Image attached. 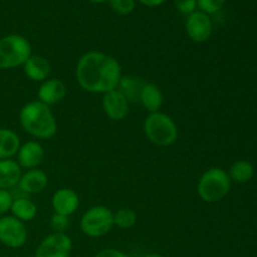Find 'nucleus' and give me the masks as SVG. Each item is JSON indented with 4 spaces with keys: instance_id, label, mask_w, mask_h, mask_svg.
I'll return each mask as SVG.
<instances>
[{
    "instance_id": "16",
    "label": "nucleus",
    "mask_w": 257,
    "mask_h": 257,
    "mask_svg": "<svg viewBox=\"0 0 257 257\" xmlns=\"http://www.w3.org/2000/svg\"><path fill=\"white\" fill-rule=\"evenodd\" d=\"M22 167L15 160H0V188L12 190L17 187L22 177Z\"/></svg>"
},
{
    "instance_id": "25",
    "label": "nucleus",
    "mask_w": 257,
    "mask_h": 257,
    "mask_svg": "<svg viewBox=\"0 0 257 257\" xmlns=\"http://www.w3.org/2000/svg\"><path fill=\"white\" fill-rule=\"evenodd\" d=\"M225 3L226 0H197V8H200L201 12L211 15L220 12Z\"/></svg>"
},
{
    "instance_id": "22",
    "label": "nucleus",
    "mask_w": 257,
    "mask_h": 257,
    "mask_svg": "<svg viewBox=\"0 0 257 257\" xmlns=\"http://www.w3.org/2000/svg\"><path fill=\"white\" fill-rule=\"evenodd\" d=\"M113 222L117 227L122 228V230H128L137 222V213L132 208H119L118 211L113 212Z\"/></svg>"
},
{
    "instance_id": "23",
    "label": "nucleus",
    "mask_w": 257,
    "mask_h": 257,
    "mask_svg": "<svg viewBox=\"0 0 257 257\" xmlns=\"http://www.w3.org/2000/svg\"><path fill=\"white\" fill-rule=\"evenodd\" d=\"M69 227H70V220L68 216L54 213V215L50 217V228L53 230V232L65 233Z\"/></svg>"
},
{
    "instance_id": "17",
    "label": "nucleus",
    "mask_w": 257,
    "mask_h": 257,
    "mask_svg": "<svg viewBox=\"0 0 257 257\" xmlns=\"http://www.w3.org/2000/svg\"><path fill=\"white\" fill-rule=\"evenodd\" d=\"M140 102L150 113L160 112L163 104V93L155 83H145L140 95Z\"/></svg>"
},
{
    "instance_id": "29",
    "label": "nucleus",
    "mask_w": 257,
    "mask_h": 257,
    "mask_svg": "<svg viewBox=\"0 0 257 257\" xmlns=\"http://www.w3.org/2000/svg\"><path fill=\"white\" fill-rule=\"evenodd\" d=\"M136 2L141 3V4L148 8H157L160 5H162L166 0H136Z\"/></svg>"
},
{
    "instance_id": "8",
    "label": "nucleus",
    "mask_w": 257,
    "mask_h": 257,
    "mask_svg": "<svg viewBox=\"0 0 257 257\" xmlns=\"http://www.w3.org/2000/svg\"><path fill=\"white\" fill-rule=\"evenodd\" d=\"M73 242L67 233H50L38 245L34 257H70Z\"/></svg>"
},
{
    "instance_id": "3",
    "label": "nucleus",
    "mask_w": 257,
    "mask_h": 257,
    "mask_svg": "<svg viewBox=\"0 0 257 257\" xmlns=\"http://www.w3.org/2000/svg\"><path fill=\"white\" fill-rule=\"evenodd\" d=\"M231 182L232 181L225 170L211 167L201 175L197 182V193L203 202H220L230 192Z\"/></svg>"
},
{
    "instance_id": "24",
    "label": "nucleus",
    "mask_w": 257,
    "mask_h": 257,
    "mask_svg": "<svg viewBox=\"0 0 257 257\" xmlns=\"http://www.w3.org/2000/svg\"><path fill=\"white\" fill-rule=\"evenodd\" d=\"M113 12L119 15H128L135 10L136 0H109Z\"/></svg>"
},
{
    "instance_id": "19",
    "label": "nucleus",
    "mask_w": 257,
    "mask_h": 257,
    "mask_svg": "<svg viewBox=\"0 0 257 257\" xmlns=\"http://www.w3.org/2000/svg\"><path fill=\"white\" fill-rule=\"evenodd\" d=\"M20 145L19 136L14 131L0 128V160H9L17 156Z\"/></svg>"
},
{
    "instance_id": "4",
    "label": "nucleus",
    "mask_w": 257,
    "mask_h": 257,
    "mask_svg": "<svg viewBox=\"0 0 257 257\" xmlns=\"http://www.w3.org/2000/svg\"><path fill=\"white\" fill-rule=\"evenodd\" d=\"M143 132L151 143L160 147L172 146L178 140L177 124L163 112L150 113L143 122Z\"/></svg>"
},
{
    "instance_id": "1",
    "label": "nucleus",
    "mask_w": 257,
    "mask_h": 257,
    "mask_svg": "<svg viewBox=\"0 0 257 257\" xmlns=\"http://www.w3.org/2000/svg\"><path fill=\"white\" fill-rule=\"evenodd\" d=\"M122 78V67L115 58L90 50L79 58L75 79L82 89L93 94H105L117 89Z\"/></svg>"
},
{
    "instance_id": "27",
    "label": "nucleus",
    "mask_w": 257,
    "mask_h": 257,
    "mask_svg": "<svg viewBox=\"0 0 257 257\" xmlns=\"http://www.w3.org/2000/svg\"><path fill=\"white\" fill-rule=\"evenodd\" d=\"M13 195L9 190H2L0 188V216L5 215L8 211H10L13 203Z\"/></svg>"
},
{
    "instance_id": "15",
    "label": "nucleus",
    "mask_w": 257,
    "mask_h": 257,
    "mask_svg": "<svg viewBox=\"0 0 257 257\" xmlns=\"http://www.w3.org/2000/svg\"><path fill=\"white\" fill-rule=\"evenodd\" d=\"M23 70H24V74L27 75L28 79L37 83H43L49 78L50 72H52V65H50L49 60L43 55L32 54L23 65Z\"/></svg>"
},
{
    "instance_id": "31",
    "label": "nucleus",
    "mask_w": 257,
    "mask_h": 257,
    "mask_svg": "<svg viewBox=\"0 0 257 257\" xmlns=\"http://www.w3.org/2000/svg\"><path fill=\"white\" fill-rule=\"evenodd\" d=\"M90 3H94V4H103L105 2H109V0H88Z\"/></svg>"
},
{
    "instance_id": "7",
    "label": "nucleus",
    "mask_w": 257,
    "mask_h": 257,
    "mask_svg": "<svg viewBox=\"0 0 257 257\" xmlns=\"http://www.w3.org/2000/svg\"><path fill=\"white\" fill-rule=\"evenodd\" d=\"M28 240L25 223L14 216L0 217V242L9 248H20Z\"/></svg>"
},
{
    "instance_id": "12",
    "label": "nucleus",
    "mask_w": 257,
    "mask_h": 257,
    "mask_svg": "<svg viewBox=\"0 0 257 257\" xmlns=\"http://www.w3.org/2000/svg\"><path fill=\"white\" fill-rule=\"evenodd\" d=\"M44 148L38 141H28L20 145L17 153V162L22 168L34 170L39 167V165L44 160Z\"/></svg>"
},
{
    "instance_id": "18",
    "label": "nucleus",
    "mask_w": 257,
    "mask_h": 257,
    "mask_svg": "<svg viewBox=\"0 0 257 257\" xmlns=\"http://www.w3.org/2000/svg\"><path fill=\"white\" fill-rule=\"evenodd\" d=\"M12 216L18 218L22 222H29L34 220L38 215V206L28 196L24 197H17L13 200L12 207H10Z\"/></svg>"
},
{
    "instance_id": "30",
    "label": "nucleus",
    "mask_w": 257,
    "mask_h": 257,
    "mask_svg": "<svg viewBox=\"0 0 257 257\" xmlns=\"http://www.w3.org/2000/svg\"><path fill=\"white\" fill-rule=\"evenodd\" d=\"M141 257H165V256L160 255V253H146V255H143Z\"/></svg>"
},
{
    "instance_id": "6",
    "label": "nucleus",
    "mask_w": 257,
    "mask_h": 257,
    "mask_svg": "<svg viewBox=\"0 0 257 257\" xmlns=\"http://www.w3.org/2000/svg\"><path fill=\"white\" fill-rule=\"evenodd\" d=\"M79 226L82 232L88 237H103L114 226L113 212L110 211V208L105 207V206H93L83 213V216L80 217Z\"/></svg>"
},
{
    "instance_id": "5",
    "label": "nucleus",
    "mask_w": 257,
    "mask_h": 257,
    "mask_svg": "<svg viewBox=\"0 0 257 257\" xmlns=\"http://www.w3.org/2000/svg\"><path fill=\"white\" fill-rule=\"evenodd\" d=\"M32 44L25 37L9 34L0 38V69L23 67L32 55Z\"/></svg>"
},
{
    "instance_id": "26",
    "label": "nucleus",
    "mask_w": 257,
    "mask_h": 257,
    "mask_svg": "<svg viewBox=\"0 0 257 257\" xmlns=\"http://www.w3.org/2000/svg\"><path fill=\"white\" fill-rule=\"evenodd\" d=\"M176 9L183 15H190L197 10V0H173Z\"/></svg>"
},
{
    "instance_id": "14",
    "label": "nucleus",
    "mask_w": 257,
    "mask_h": 257,
    "mask_svg": "<svg viewBox=\"0 0 257 257\" xmlns=\"http://www.w3.org/2000/svg\"><path fill=\"white\" fill-rule=\"evenodd\" d=\"M48 183H49V178L47 173L39 168H34V170H28L27 172L23 173L17 187L25 195L29 196L43 192L48 187Z\"/></svg>"
},
{
    "instance_id": "13",
    "label": "nucleus",
    "mask_w": 257,
    "mask_h": 257,
    "mask_svg": "<svg viewBox=\"0 0 257 257\" xmlns=\"http://www.w3.org/2000/svg\"><path fill=\"white\" fill-rule=\"evenodd\" d=\"M67 85L57 78H48L38 88V100L47 105L57 104L67 97Z\"/></svg>"
},
{
    "instance_id": "11",
    "label": "nucleus",
    "mask_w": 257,
    "mask_h": 257,
    "mask_svg": "<svg viewBox=\"0 0 257 257\" xmlns=\"http://www.w3.org/2000/svg\"><path fill=\"white\" fill-rule=\"evenodd\" d=\"M52 207L54 213L70 217L79 208V196L72 188H59L52 196Z\"/></svg>"
},
{
    "instance_id": "10",
    "label": "nucleus",
    "mask_w": 257,
    "mask_h": 257,
    "mask_svg": "<svg viewBox=\"0 0 257 257\" xmlns=\"http://www.w3.org/2000/svg\"><path fill=\"white\" fill-rule=\"evenodd\" d=\"M102 108L109 119L119 122L130 113V102L119 90L114 89L103 94Z\"/></svg>"
},
{
    "instance_id": "9",
    "label": "nucleus",
    "mask_w": 257,
    "mask_h": 257,
    "mask_svg": "<svg viewBox=\"0 0 257 257\" xmlns=\"http://www.w3.org/2000/svg\"><path fill=\"white\" fill-rule=\"evenodd\" d=\"M185 29L188 38L192 42L201 44V43L207 42L211 38L213 32V24L210 15L201 10H196L186 19Z\"/></svg>"
},
{
    "instance_id": "28",
    "label": "nucleus",
    "mask_w": 257,
    "mask_h": 257,
    "mask_svg": "<svg viewBox=\"0 0 257 257\" xmlns=\"http://www.w3.org/2000/svg\"><path fill=\"white\" fill-rule=\"evenodd\" d=\"M94 257H131L123 251L115 250V248H105V250L99 251Z\"/></svg>"
},
{
    "instance_id": "2",
    "label": "nucleus",
    "mask_w": 257,
    "mask_h": 257,
    "mask_svg": "<svg viewBox=\"0 0 257 257\" xmlns=\"http://www.w3.org/2000/svg\"><path fill=\"white\" fill-rule=\"evenodd\" d=\"M19 122L23 130L37 140H50L57 135L58 123L49 105L32 100L22 107Z\"/></svg>"
},
{
    "instance_id": "21",
    "label": "nucleus",
    "mask_w": 257,
    "mask_h": 257,
    "mask_svg": "<svg viewBox=\"0 0 257 257\" xmlns=\"http://www.w3.org/2000/svg\"><path fill=\"white\" fill-rule=\"evenodd\" d=\"M227 173L233 182L246 183L253 177L255 170H253L252 163H250L248 161L238 160L230 166V170Z\"/></svg>"
},
{
    "instance_id": "20",
    "label": "nucleus",
    "mask_w": 257,
    "mask_h": 257,
    "mask_svg": "<svg viewBox=\"0 0 257 257\" xmlns=\"http://www.w3.org/2000/svg\"><path fill=\"white\" fill-rule=\"evenodd\" d=\"M146 82L133 75H122L117 89L122 93L128 102H140V95Z\"/></svg>"
}]
</instances>
